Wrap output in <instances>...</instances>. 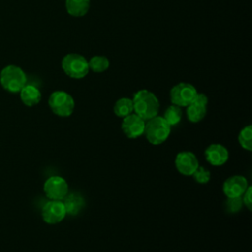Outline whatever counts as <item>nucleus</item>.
Wrapping results in <instances>:
<instances>
[{"label": "nucleus", "instance_id": "nucleus-12", "mask_svg": "<svg viewBox=\"0 0 252 252\" xmlns=\"http://www.w3.org/2000/svg\"><path fill=\"white\" fill-rule=\"evenodd\" d=\"M248 181L243 175H232L225 179L222 184V191L227 198L241 197L248 187Z\"/></svg>", "mask_w": 252, "mask_h": 252}, {"label": "nucleus", "instance_id": "nucleus-4", "mask_svg": "<svg viewBox=\"0 0 252 252\" xmlns=\"http://www.w3.org/2000/svg\"><path fill=\"white\" fill-rule=\"evenodd\" d=\"M61 67L64 73L72 79H82L88 75L90 70L88 60L78 53L66 54L61 61Z\"/></svg>", "mask_w": 252, "mask_h": 252}, {"label": "nucleus", "instance_id": "nucleus-2", "mask_svg": "<svg viewBox=\"0 0 252 252\" xmlns=\"http://www.w3.org/2000/svg\"><path fill=\"white\" fill-rule=\"evenodd\" d=\"M170 131L171 126L162 116L157 115L146 121L144 135L150 144L158 146L168 139Z\"/></svg>", "mask_w": 252, "mask_h": 252}, {"label": "nucleus", "instance_id": "nucleus-6", "mask_svg": "<svg viewBox=\"0 0 252 252\" xmlns=\"http://www.w3.org/2000/svg\"><path fill=\"white\" fill-rule=\"evenodd\" d=\"M196 88L189 83H179L173 86L170 90L169 96L172 104L180 107L188 106L197 94Z\"/></svg>", "mask_w": 252, "mask_h": 252}, {"label": "nucleus", "instance_id": "nucleus-19", "mask_svg": "<svg viewBox=\"0 0 252 252\" xmlns=\"http://www.w3.org/2000/svg\"><path fill=\"white\" fill-rule=\"evenodd\" d=\"M89 69L94 73H102L106 71L110 65L107 57L102 55H95L92 57L89 61Z\"/></svg>", "mask_w": 252, "mask_h": 252}, {"label": "nucleus", "instance_id": "nucleus-22", "mask_svg": "<svg viewBox=\"0 0 252 252\" xmlns=\"http://www.w3.org/2000/svg\"><path fill=\"white\" fill-rule=\"evenodd\" d=\"M192 176L196 182H198L200 184H206L211 179V172L207 168L199 165L197 167V169L193 172Z\"/></svg>", "mask_w": 252, "mask_h": 252}, {"label": "nucleus", "instance_id": "nucleus-18", "mask_svg": "<svg viewBox=\"0 0 252 252\" xmlns=\"http://www.w3.org/2000/svg\"><path fill=\"white\" fill-rule=\"evenodd\" d=\"M164 120L172 127V126H175L177 125L181 118H182V110H181V107L180 106H177L175 104H171L169 105L164 113H163V116Z\"/></svg>", "mask_w": 252, "mask_h": 252}, {"label": "nucleus", "instance_id": "nucleus-7", "mask_svg": "<svg viewBox=\"0 0 252 252\" xmlns=\"http://www.w3.org/2000/svg\"><path fill=\"white\" fill-rule=\"evenodd\" d=\"M43 192L49 200H60L69 192L67 181L59 175H52L48 177L43 184Z\"/></svg>", "mask_w": 252, "mask_h": 252}, {"label": "nucleus", "instance_id": "nucleus-11", "mask_svg": "<svg viewBox=\"0 0 252 252\" xmlns=\"http://www.w3.org/2000/svg\"><path fill=\"white\" fill-rule=\"evenodd\" d=\"M175 167L182 175H192L199 166V161L194 153L190 151L179 152L175 157Z\"/></svg>", "mask_w": 252, "mask_h": 252}, {"label": "nucleus", "instance_id": "nucleus-1", "mask_svg": "<svg viewBox=\"0 0 252 252\" xmlns=\"http://www.w3.org/2000/svg\"><path fill=\"white\" fill-rule=\"evenodd\" d=\"M134 113L145 121L157 116L159 111V101L154 93L148 90H140L132 98Z\"/></svg>", "mask_w": 252, "mask_h": 252}, {"label": "nucleus", "instance_id": "nucleus-23", "mask_svg": "<svg viewBox=\"0 0 252 252\" xmlns=\"http://www.w3.org/2000/svg\"><path fill=\"white\" fill-rule=\"evenodd\" d=\"M251 194H252V187L249 185L247 189L244 191V193L241 196V200L243 205L246 207L248 211L252 210V199H251Z\"/></svg>", "mask_w": 252, "mask_h": 252}, {"label": "nucleus", "instance_id": "nucleus-17", "mask_svg": "<svg viewBox=\"0 0 252 252\" xmlns=\"http://www.w3.org/2000/svg\"><path fill=\"white\" fill-rule=\"evenodd\" d=\"M113 112L117 117L124 118L134 112V105L132 98L121 97L114 103Z\"/></svg>", "mask_w": 252, "mask_h": 252}, {"label": "nucleus", "instance_id": "nucleus-15", "mask_svg": "<svg viewBox=\"0 0 252 252\" xmlns=\"http://www.w3.org/2000/svg\"><path fill=\"white\" fill-rule=\"evenodd\" d=\"M19 93L22 102L29 107L36 105L41 100V93L33 85L26 84Z\"/></svg>", "mask_w": 252, "mask_h": 252}, {"label": "nucleus", "instance_id": "nucleus-9", "mask_svg": "<svg viewBox=\"0 0 252 252\" xmlns=\"http://www.w3.org/2000/svg\"><path fill=\"white\" fill-rule=\"evenodd\" d=\"M146 121L136 113H131L124 117L121 123V129L124 135L129 139H137L144 135Z\"/></svg>", "mask_w": 252, "mask_h": 252}, {"label": "nucleus", "instance_id": "nucleus-21", "mask_svg": "<svg viewBox=\"0 0 252 252\" xmlns=\"http://www.w3.org/2000/svg\"><path fill=\"white\" fill-rule=\"evenodd\" d=\"M243 206L241 197H231L227 198L223 203V208L226 213L228 214H235L238 213Z\"/></svg>", "mask_w": 252, "mask_h": 252}, {"label": "nucleus", "instance_id": "nucleus-16", "mask_svg": "<svg viewBox=\"0 0 252 252\" xmlns=\"http://www.w3.org/2000/svg\"><path fill=\"white\" fill-rule=\"evenodd\" d=\"M90 0H66L65 7L69 15L73 17H83L90 9Z\"/></svg>", "mask_w": 252, "mask_h": 252}, {"label": "nucleus", "instance_id": "nucleus-14", "mask_svg": "<svg viewBox=\"0 0 252 252\" xmlns=\"http://www.w3.org/2000/svg\"><path fill=\"white\" fill-rule=\"evenodd\" d=\"M62 202L65 207L66 214L69 216H77L86 206L84 197L78 192H68V194L63 198Z\"/></svg>", "mask_w": 252, "mask_h": 252}, {"label": "nucleus", "instance_id": "nucleus-13", "mask_svg": "<svg viewBox=\"0 0 252 252\" xmlns=\"http://www.w3.org/2000/svg\"><path fill=\"white\" fill-rule=\"evenodd\" d=\"M206 160L214 165V166H220L224 164L229 158L228 150L221 144H211L207 147L204 152Z\"/></svg>", "mask_w": 252, "mask_h": 252}, {"label": "nucleus", "instance_id": "nucleus-10", "mask_svg": "<svg viewBox=\"0 0 252 252\" xmlns=\"http://www.w3.org/2000/svg\"><path fill=\"white\" fill-rule=\"evenodd\" d=\"M208 96L205 94L197 93L194 100L186 106V115L190 122L198 123L207 114Z\"/></svg>", "mask_w": 252, "mask_h": 252}, {"label": "nucleus", "instance_id": "nucleus-3", "mask_svg": "<svg viewBox=\"0 0 252 252\" xmlns=\"http://www.w3.org/2000/svg\"><path fill=\"white\" fill-rule=\"evenodd\" d=\"M0 84L9 93H19L27 84L26 73L17 65H7L0 72Z\"/></svg>", "mask_w": 252, "mask_h": 252}, {"label": "nucleus", "instance_id": "nucleus-20", "mask_svg": "<svg viewBox=\"0 0 252 252\" xmlns=\"http://www.w3.org/2000/svg\"><path fill=\"white\" fill-rule=\"evenodd\" d=\"M238 143L246 151L252 150V126L243 127L238 134Z\"/></svg>", "mask_w": 252, "mask_h": 252}, {"label": "nucleus", "instance_id": "nucleus-5", "mask_svg": "<svg viewBox=\"0 0 252 252\" xmlns=\"http://www.w3.org/2000/svg\"><path fill=\"white\" fill-rule=\"evenodd\" d=\"M48 105L55 115L68 117L74 111L75 101L73 96L67 92L55 91L49 95Z\"/></svg>", "mask_w": 252, "mask_h": 252}, {"label": "nucleus", "instance_id": "nucleus-8", "mask_svg": "<svg viewBox=\"0 0 252 252\" xmlns=\"http://www.w3.org/2000/svg\"><path fill=\"white\" fill-rule=\"evenodd\" d=\"M66 215L65 207L60 200H50L41 209L42 220L48 224L59 223L65 219Z\"/></svg>", "mask_w": 252, "mask_h": 252}]
</instances>
